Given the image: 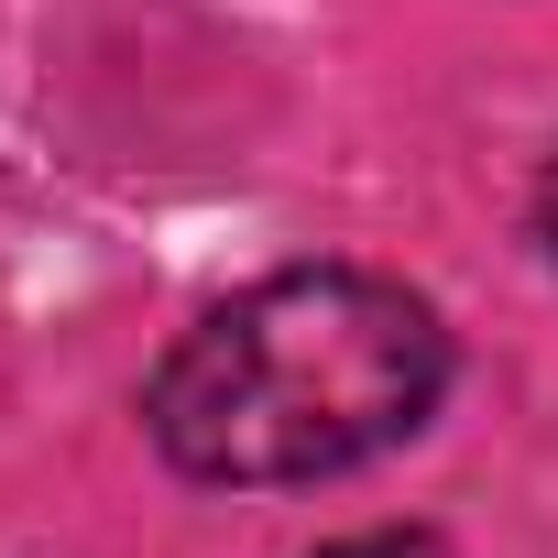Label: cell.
<instances>
[{
	"instance_id": "cell-1",
	"label": "cell",
	"mask_w": 558,
	"mask_h": 558,
	"mask_svg": "<svg viewBox=\"0 0 558 558\" xmlns=\"http://www.w3.org/2000/svg\"><path fill=\"white\" fill-rule=\"evenodd\" d=\"M449 318L384 263H286L219 296L143 384V438L175 482L296 493L340 482L449 405Z\"/></svg>"
},
{
	"instance_id": "cell-2",
	"label": "cell",
	"mask_w": 558,
	"mask_h": 558,
	"mask_svg": "<svg viewBox=\"0 0 558 558\" xmlns=\"http://www.w3.org/2000/svg\"><path fill=\"white\" fill-rule=\"evenodd\" d=\"M307 558H449V536L438 525H362V536H329Z\"/></svg>"
},
{
	"instance_id": "cell-3",
	"label": "cell",
	"mask_w": 558,
	"mask_h": 558,
	"mask_svg": "<svg viewBox=\"0 0 558 558\" xmlns=\"http://www.w3.org/2000/svg\"><path fill=\"white\" fill-rule=\"evenodd\" d=\"M536 241H547V263H558V154H547V175H536Z\"/></svg>"
}]
</instances>
